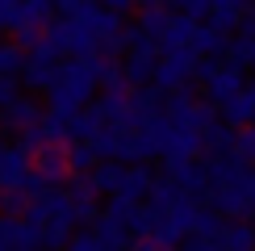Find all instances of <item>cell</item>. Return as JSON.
Returning <instances> with one entry per match:
<instances>
[{"instance_id": "cell-20", "label": "cell", "mask_w": 255, "mask_h": 251, "mask_svg": "<svg viewBox=\"0 0 255 251\" xmlns=\"http://www.w3.org/2000/svg\"><path fill=\"white\" fill-rule=\"evenodd\" d=\"M25 209H29V197L21 193H0V218H25Z\"/></svg>"}, {"instance_id": "cell-25", "label": "cell", "mask_w": 255, "mask_h": 251, "mask_svg": "<svg viewBox=\"0 0 255 251\" xmlns=\"http://www.w3.org/2000/svg\"><path fill=\"white\" fill-rule=\"evenodd\" d=\"M130 251H176V247H163L159 239H130Z\"/></svg>"}, {"instance_id": "cell-18", "label": "cell", "mask_w": 255, "mask_h": 251, "mask_svg": "<svg viewBox=\"0 0 255 251\" xmlns=\"http://www.w3.org/2000/svg\"><path fill=\"white\" fill-rule=\"evenodd\" d=\"M25 71V50H17L13 42H0V76H17Z\"/></svg>"}, {"instance_id": "cell-14", "label": "cell", "mask_w": 255, "mask_h": 251, "mask_svg": "<svg viewBox=\"0 0 255 251\" xmlns=\"http://www.w3.org/2000/svg\"><path fill=\"white\" fill-rule=\"evenodd\" d=\"M251 8L247 4H235V0H222V4H214V13H209V25L218 29V34H226L230 38V29H239L243 21H247Z\"/></svg>"}, {"instance_id": "cell-3", "label": "cell", "mask_w": 255, "mask_h": 251, "mask_svg": "<svg viewBox=\"0 0 255 251\" xmlns=\"http://www.w3.org/2000/svg\"><path fill=\"white\" fill-rule=\"evenodd\" d=\"M59 67H63V59L42 42L38 50H29V55H25V71H21V80H25V88H34V92H50V88H55V80H59Z\"/></svg>"}, {"instance_id": "cell-4", "label": "cell", "mask_w": 255, "mask_h": 251, "mask_svg": "<svg viewBox=\"0 0 255 251\" xmlns=\"http://www.w3.org/2000/svg\"><path fill=\"white\" fill-rule=\"evenodd\" d=\"M29 172H34V155L21 151V146H8L0 155V193H17Z\"/></svg>"}, {"instance_id": "cell-21", "label": "cell", "mask_w": 255, "mask_h": 251, "mask_svg": "<svg viewBox=\"0 0 255 251\" xmlns=\"http://www.w3.org/2000/svg\"><path fill=\"white\" fill-rule=\"evenodd\" d=\"M71 235H76L71 226H46L42 230V251H63L71 243Z\"/></svg>"}, {"instance_id": "cell-24", "label": "cell", "mask_w": 255, "mask_h": 251, "mask_svg": "<svg viewBox=\"0 0 255 251\" xmlns=\"http://www.w3.org/2000/svg\"><path fill=\"white\" fill-rule=\"evenodd\" d=\"M63 251H101V247H97V235H92V230H76L71 243L63 247Z\"/></svg>"}, {"instance_id": "cell-11", "label": "cell", "mask_w": 255, "mask_h": 251, "mask_svg": "<svg viewBox=\"0 0 255 251\" xmlns=\"http://www.w3.org/2000/svg\"><path fill=\"white\" fill-rule=\"evenodd\" d=\"M155 67H159V55H126L122 80L130 84V88H151L155 84Z\"/></svg>"}, {"instance_id": "cell-17", "label": "cell", "mask_w": 255, "mask_h": 251, "mask_svg": "<svg viewBox=\"0 0 255 251\" xmlns=\"http://www.w3.org/2000/svg\"><path fill=\"white\" fill-rule=\"evenodd\" d=\"M88 180H92L97 193H113V197H118V188H122V180H126V163H97Z\"/></svg>"}, {"instance_id": "cell-12", "label": "cell", "mask_w": 255, "mask_h": 251, "mask_svg": "<svg viewBox=\"0 0 255 251\" xmlns=\"http://www.w3.org/2000/svg\"><path fill=\"white\" fill-rule=\"evenodd\" d=\"M222 118L226 126H255V84H247L235 101L222 105Z\"/></svg>"}, {"instance_id": "cell-16", "label": "cell", "mask_w": 255, "mask_h": 251, "mask_svg": "<svg viewBox=\"0 0 255 251\" xmlns=\"http://www.w3.org/2000/svg\"><path fill=\"white\" fill-rule=\"evenodd\" d=\"M222 251H255V226L251 222H226Z\"/></svg>"}, {"instance_id": "cell-22", "label": "cell", "mask_w": 255, "mask_h": 251, "mask_svg": "<svg viewBox=\"0 0 255 251\" xmlns=\"http://www.w3.org/2000/svg\"><path fill=\"white\" fill-rule=\"evenodd\" d=\"M17 101H21V80L17 76H0V113L13 109Z\"/></svg>"}, {"instance_id": "cell-7", "label": "cell", "mask_w": 255, "mask_h": 251, "mask_svg": "<svg viewBox=\"0 0 255 251\" xmlns=\"http://www.w3.org/2000/svg\"><path fill=\"white\" fill-rule=\"evenodd\" d=\"M243 88H247V76H243L239 67H230V63H222L218 76L205 84V97H209V105H226V101H235Z\"/></svg>"}, {"instance_id": "cell-1", "label": "cell", "mask_w": 255, "mask_h": 251, "mask_svg": "<svg viewBox=\"0 0 255 251\" xmlns=\"http://www.w3.org/2000/svg\"><path fill=\"white\" fill-rule=\"evenodd\" d=\"M97 88H101V80H97V71H92V59H63L59 80H55V88L46 92V101H50L55 113H80V109L92 105Z\"/></svg>"}, {"instance_id": "cell-15", "label": "cell", "mask_w": 255, "mask_h": 251, "mask_svg": "<svg viewBox=\"0 0 255 251\" xmlns=\"http://www.w3.org/2000/svg\"><path fill=\"white\" fill-rule=\"evenodd\" d=\"M97 163H101V159H97V151H92L88 142H76V146H67V167H71V180H88Z\"/></svg>"}, {"instance_id": "cell-6", "label": "cell", "mask_w": 255, "mask_h": 251, "mask_svg": "<svg viewBox=\"0 0 255 251\" xmlns=\"http://www.w3.org/2000/svg\"><path fill=\"white\" fill-rule=\"evenodd\" d=\"M151 188H155V172L146 163H138V167H126V180H122V188H118V201H126V205H142V201H151Z\"/></svg>"}, {"instance_id": "cell-23", "label": "cell", "mask_w": 255, "mask_h": 251, "mask_svg": "<svg viewBox=\"0 0 255 251\" xmlns=\"http://www.w3.org/2000/svg\"><path fill=\"white\" fill-rule=\"evenodd\" d=\"M21 25V4H13V0H0V34H13V29Z\"/></svg>"}, {"instance_id": "cell-9", "label": "cell", "mask_w": 255, "mask_h": 251, "mask_svg": "<svg viewBox=\"0 0 255 251\" xmlns=\"http://www.w3.org/2000/svg\"><path fill=\"white\" fill-rule=\"evenodd\" d=\"M42 118H46L42 105H38L34 97H21L13 109L0 113V126H4V130H34V126H42Z\"/></svg>"}, {"instance_id": "cell-5", "label": "cell", "mask_w": 255, "mask_h": 251, "mask_svg": "<svg viewBox=\"0 0 255 251\" xmlns=\"http://www.w3.org/2000/svg\"><path fill=\"white\" fill-rule=\"evenodd\" d=\"M34 172L46 180L50 188H59L63 180H71V167H67V146H42V151L34 155Z\"/></svg>"}, {"instance_id": "cell-13", "label": "cell", "mask_w": 255, "mask_h": 251, "mask_svg": "<svg viewBox=\"0 0 255 251\" xmlns=\"http://www.w3.org/2000/svg\"><path fill=\"white\" fill-rule=\"evenodd\" d=\"M92 235H97V247L101 251H130V230L109 222V218H97V226H92Z\"/></svg>"}, {"instance_id": "cell-19", "label": "cell", "mask_w": 255, "mask_h": 251, "mask_svg": "<svg viewBox=\"0 0 255 251\" xmlns=\"http://www.w3.org/2000/svg\"><path fill=\"white\" fill-rule=\"evenodd\" d=\"M13 251H42V230H38V226H29V222H17Z\"/></svg>"}, {"instance_id": "cell-8", "label": "cell", "mask_w": 255, "mask_h": 251, "mask_svg": "<svg viewBox=\"0 0 255 251\" xmlns=\"http://www.w3.org/2000/svg\"><path fill=\"white\" fill-rule=\"evenodd\" d=\"M67 197L71 205H76V226H97L101 218V205H97V188H92V180H71L67 184Z\"/></svg>"}, {"instance_id": "cell-10", "label": "cell", "mask_w": 255, "mask_h": 251, "mask_svg": "<svg viewBox=\"0 0 255 251\" xmlns=\"http://www.w3.org/2000/svg\"><path fill=\"white\" fill-rule=\"evenodd\" d=\"M193 55H197V59H214V63H218L222 55H230V38H226V34H218V29L205 21V25H197V34H193Z\"/></svg>"}, {"instance_id": "cell-26", "label": "cell", "mask_w": 255, "mask_h": 251, "mask_svg": "<svg viewBox=\"0 0 255 251\" xmlns=\"http://www.w3.org/2000/svg\"><path fill=\"white\" fill-rule=\"evenodd\" d=\"M4 151H8V142H4V138H0V155H4Z\"/></svg>"}, {"instance_id": "cell-2", "label": "cell", "mask_w": 255, "mask_h": 251, "mask_svg": "<svg viewBox=\"0 0 255 251\" xmlns=\"http://www.w3.org/2000/svg\"><path fill=\"white\" fill-rule=\"evenodd\" d=\"M193 71H197V55H193V46H188V50H167V55H159V67H155V88L163 92V97H172V92L188 88Z\"/></svg>"}]
</instances>
